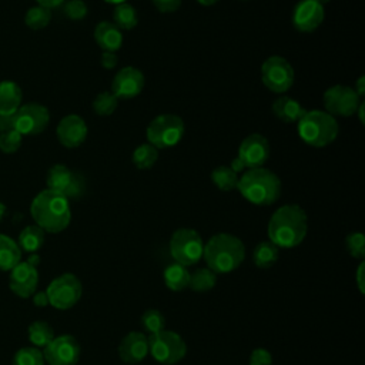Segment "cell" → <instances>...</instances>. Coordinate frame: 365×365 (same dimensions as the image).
I'll list each match as a JSON object with an SVG mask.
<instances>
[{"instance_id":"cell-45","label":"cell","mask_w":365,"mask_h":365,"mask_svg":"<svg viewBox=\"0 0 365 365\" xmlns=\"http://www.w3.org/2000/svg\"><path fill=\"white\" fill-rule=\"evenodd\" d=\"M36 1H37L38 6L51 10V9H56V7L61 6V4H64L66 0H36Z\"/></svg>"},{"instance_id":"cell-40","label":"cell","mask_w":365,"mask_h":365,"mask_svg":"<svg viewBox=\"0 0 365 365\" xmlns=\"http://www.w3.org/2000/svg\"><path fill=\"white\" fill-rule=\"evenodd\" d=\"M250 365H272V355L265 348H255L250 354Z\"/></svg>"},{"instance_id":"cell-35","label":"cell","mask_w":365,"mask_h":365,"mask_svg":"<svg viewBox=\"0 0 365 365\" xmlns=\"http://www.w3.org/2000/svg\"><path fill=\"white\" fill-rule=\"evenodd\" d=\"M11 365H44L43 352L36 346L20 348L14 354Z\"/></svg>"},{"instance_id":"cell-21","label":"cell","mask_w":365,"mask_h":365,"mask_svg":"<svg viewBox=\"0 0 365 365\" xmlns=\"http://www.w3.org/2000/svg\"><path fill=\"white\" fill-rule=\"evenodd\" d=\"M94 40L103 51H113L123 46V31L113 21H100L94 29Z\"/></svg>"},{"instance_id":"cell-13","label":"cell","mask_w":365,"mask_h":365,"mask_svg":"<svg viewBox=\"0 0 365 365\" xmlns=\"http://www.w3.org/2000/svg\"><path fill=\"white\" fill-rule=\"evenodd\" d=\"M47 188L66 198H77L84 192V178L64 164H54L46 177Z\"/></svg>"},{"instance_id":"cell-41","label":"cell","mask_w":365,"mask_h":365,"mask_svg":"<svg viewBox=\"0 0 365 365\" xmlns=\"http://www.w3.org/2000/svg\"><path fill=\"white\" fill-rule=\"evenodd\" d=\"M154 7L161 13H173L180 9L181 0H151Z\"/></svg>"},{"instance_id":"cell-10","label":"cell","mask_w":365,"mask_h":365,"mask_svg":"<svg viewBox=\"0 0 365 365\" xmlns=\"http://www.w3.org/2000/svg\"><path fill=\"white\" fill-rule=\"evenodd\" d=\"M295 80L291 63L281 56L268 57L261 66V81L272 93H287Z\"/></svg>"},{"instance_id":"cell-49","label":"cell","mask_w":365,"mask_h":365,"mask_svg":"<svg viewBox=\"0 0 365 365\" xmlns=\"http://www.w3.org/2000/svg\"><path fill=\"white\" fill-rule=\"evenodd\" d=\"M40 261H41V258H40V255H38L37 252L29 254V258L26 259V262H27V264H30V265H31V267H34V268H37V267H38Z\"/></svg>"},{"instance_id":"cell-2","label":"cell","mask_w":365,"mask_h":365,"mask_svg":"<svg viewBox=\"0 0 365 365\" xmlns=\"http://www.w3.org/2000/svg\"><path fill=\"white\" fill-rule=\"evenodd\" d=\"M30 214L37 227L51 234L64 231L71 221L68 198L48 188L40 191L33 198Z\"/></svg>"},{"instance_id":"cell-3","label":"cell","mask_w":365,"mask_h":365,"mask_svg":"<svg viewBox=\"0 0 365 365\" xmlns=\"http://www.w3.org/2000/svg\"><path fill=\"white\" fill-rule=\"evenodd\" d=\"M202 258L207 262V268L215 274H228L244 262L245 247L238 237L218 232L204 244Z\"/></svg>"},{"instance_id":"cell-14","label":"cell","mask_w":365,"mask_h":365,"mask_svg":"<svg viewBox=\"0 0 365 365\" xmlns=\"http://www.w3.org/2000/svg\"><path fill=\"white\" fill-rule=\"evenodd\" d=\"M41 352L48 365H77L81 349L73 335H60L54 336Z\"/></svg>"},{"instance_id":"cell-54","label":"cell","mask_w":365,"mask_h":365,"mask_svg":"<svg viewBox=\"0 0 365 365\" xmlns=\"http://www.w3.org/2000/svg\"><path fill=\"white\" fill-rule=\"evenodd\" d=\"M315 1H318L319 4H322V6H324V4H327V3H328V1H331V0H315Z\"/></svg>"},{"instance_id":"cell-31","label":"cell","mask_w":365,"mask_h":365,"mask_svg":"<svg viewBox=\"0 0 365 365\" xmlns=\"http://www.w3.org/2000/svg\"><path fill=\"white\" fill-rule=\"evenodd\" d=\"M217 274L210 268H198L192 274H190L188 288L197 292H205L215 287Z\"/></svg>"},{"instance_id":"cell-27","label":"cell","mask_w":365,"mask_h":365,"mask_svg":"<svg viewBox=\"0 0 365 365\" xmlns=\"http://www.w3.org/2000/svg\"><path fill=\"white\" fill-rule=\"evenodd\" d=\"M279 248L275 247L271 241H261L255 245L252 251V261L258 268L272 267L279 257Z\"/></svg>"},{"instance_id":"cell-4","label":"cell","mask_w":365,"mask_h":365,"mask_svg":"<svg viewBox=\"0 0 365 365\" xmlns=\"http://www.w3.org/2000/svg\"><path fill=\"white\" fill-rule=\"evenodd\" d=\"M237 190L248 202L265 207L279 198L282 184L275 173L264 167H257L248 168L240 177Z\"/></svg>"},{"instance_id":"cell-16","label":"cell","mask_w":365,"mask_h":365,"mask_svg":"<svg viewBox=\"0 0 365 365\" xmlns=\"http://www.w3.org/2000/svg\"><path fill=\"white\" fill-rule=\"evenodd\" d=\"M269 143L262 134L254 133L247 135L238 147L237 157L244 163L245 168L262 167L269 157Z\"/></svg>"},{"instance_id":"cell-5","label":"cell","mask_w":365,"mask_h":365,"mask_svg":"<svg viewBox=\"0 0 365 365\" xmlns=\"http://www.w3.org/2000/svg\"><path fill=\"white\" fill-rule=\"evenodd\" d=\"M299 138L311 147H327L335 141L339 125L325 110H307L297 123Z\"/></svg>"},{"instance_id":"cell-11","label":"cell","mask_w":365,"mask_h":365,"mask_svg":"<svg viewBox=\"0 0 365 365\" xmlns=\"http://www.w3.org/2000/svg\"><path fill=\"white\" fill-rule=\"evenodd\" d=\"M322 101L325 111L332 117H349L355 114L356 108L362 103V98L358 97L352 87L345 84H335L325 90Z\"/></svg>"},{"instance_id":"cell-7","label":"cell","mask_w":365,"mask_h":365,"mask_svg":"<svg viewBox=\"0 0 365 365\" xmlns=\"http://www.w3.org/2000/svg\"><path fill=\"white\" fill-rule=\"evenodd\" d=\"M170 254L173 259L182 265L190 267L202 258L204 241L201 235L192 228H178L170 238Z\"/></svg>"},{"instance_id":"cell-46","label":"cell","mask_w":365,"mask_h":365,"mask_svg":"<svg viewBox=\"0 0 365 365\" xmlns=\"http://www.w3.org/2000/svg\"><path fill=\"white\" fill-rule=\"evenodd\" d=\"M352 88L355 90V93L358 94V97L362 98L364 94H365V77L361 76V77L356 80V83H355V86H354Z\"/></svg>"},{"instance_id":"cell-28","label":"cell","mask_w":365,"mask_h":365,"mask_svg":"<svg viewBox=\"0 0 365 365\" xmlns=\"http://www.w3.org/2000/svg\"><path fill=\"white\" fill-rule=\"evenodd\" d=\"M29 341L36 348H44L54 338V331L46 321H34L27 328Z\"/></svg>"},{"instance_id":"cell-36","label":"cell","mask_w":365,"mask_h":365,"mask_svg":"<svg viewBox=\"0 0 365 365\" xmlns=\"http://www.w3.org/2000/svg\"><path fill=\"white\" fill-rule=\"evenodd\" d=\"M118 98L111 91H101L93 100V110L98 115H110L115 111Z\"/></svg>"},{"instance_id":"cell-19","label":"cell","mask_w":365,"mask_h":365,"mask_svg":"<svg viewBox=\"0 0 365 365\" xmlns=\"http://www.w3.org/2000/svg\"><path fill=\"white\" fill-rule=\"evenodd\" d=\"M38 284V271L37 268L31 267L30 264L19 262L9 275V287L14 295L19 298H29L31 297Z\"/></svg>"},{"instance_id":"cell-22","label":"cell","mask_w":365,"mask_h":365,"mask_svg":"<svg viewBox=\"0 0 365 365\" xmlns=\"http://www.w3.org/2000/svg\"><path fill=\"white\" fill-rule=\"evenodd\" d=\"M271 110L274 115L282 123H298L307 111L299 101L289 96H281L272 101Z\"/></svg>"},{"instance_id":"cell-29","label":"cell","mask_w":365,"mask_h":365,"mask_svg":"<svg viewBox=\"0 0 365 365\" xmlns=\"http://www.w3.org/2000/svg\"><path fill=\"white\" fill-rule=\"evenodd\" d=\"M113 23L120 30H131L138 23V16L135 9L130 3L117 4L113 10Z\"/></svg>"},{"instance_id":"cell-33","label":"cell","mask_w":365,"mask_h":365,"mask_svg":"<svg viewBox=\"0 0 365 365\" xmlns=\"http://www.w3.org/2000/svg\"><path fill=\"white\" fill-rule=\"evenodd\" d=\"M50 20H51V10L41 6H34L29 9L24 16V23L31 30H41L47 27Z\"/></svg>"},{"instance_id":"cell-17","label":"cell","mask_w":365,"mask_h":365,"mask_svg":"<svg viewBox=\"0 0 365 365\" xmlns=\"http://www.w3.org/2000/svg\"><path fill=\"white\" fill-rule=\"evenodd\" d=\"M324 6L315 0H299L292 10V26L301 33L315 31L324 21Z\"/></svg>"},{"instance_id":"cell-53","label":"cell","mask_w":365,"mask_h":365,"mask_svg":"<svg viewBox=\"0 0 365 365\" xmlns=\"http://www.w3.org/2000/svg\"><path fill=\"white\" fill-rule=\"evenodd\" d=\"M106 3H108V4H114V6H117V4H121V3H125L127 0H104Z\"/></svg>"},{"instance_id":"cell-42","label":"cell","mask_w":365,"mask_h":365,"mask_svg":"<svg viewBox=\"0 0 365 365\" xmlns=\"http://www.w3.org/2000/svg\"><path fill=\"white\" fill-rule=\"evenodd\" d=\"M100 63H101V66H103L104 68L111 70V68H114V67L117 66L118 57H117V54L113 53V51H103L101 56H100Z\"/></svg>"},{"instance_id":"cell-30","label":"cell","mask_w":365,"mask_h":365,"mask_svg":"<svg viewBox=\"0 0 365 365\" xmlns=\"http://www.w3.org/2000/svg\"><path fill=\"white\" fill-rule=\"evenodd\" d=\"M238 174H235L228 165H218L211 173L212 184L221 191H232L238 184Z\"/></svg>"},{"instance_id":"cell-26","label":"cell","mask_w":365,"mask_h":365,"mask_svg":"<svg viewBox=\"0 0 365 365\" xmlns=\"http://www.w3.org/2000/svg\"><path fill=\"white\" fill-rule=\"evenodd\" d=\"M44 231L37 225H27L21 230L19 234L17 245L21 251H26L29 254H33L38 251L44 244Z\"/></svg>"},{"instance_id":"cell-44","label":"cell","mask_w":365,"mask_h":365,"mask_svg":"<svg viewBox=\"0 0 365 365\" xmlns=\"http://www.w3.org/2000/svg\"><path fill=\"white\" fill-rule=\"evenodd\" d=\"M33 304L38 308H44L48 305V298H47V294L46 291H40V292H34L33 295Z\"/></svg>"},{"instance_id":"cell-51","label":"cell","mask_w":365,"mask_h":365,"mask_svg":"<svg viewBox=\"0 0 365 365\" xmlns=\"http://www.w3.org/2000/svg\"><path fill=\"white\" fill-rule=\"evenodd\" d=\"M201 6H212V4H215L217 1H220V0H197Z\"/></svg>"},{"instance_id":"cell-9","label":"cell","mask_w":365,"mask_h":365,"mask_svg":"<svg viewBox=\"0 0 365 365\" xmlns=\"http://www.w3.org/2000/svg\"><path fill=\"white\" fill-rule=\"evenodd\" d=\"M46 294L48 298V305L56 309L66 311L73 308L80 301L83 285L74 274L64 272L48 284Z\"/></svg>"},{"instance_id":"cell-12","label":"cell","mask_w":365,"mask_h":365,"mask_svg":"<svg viewBox=\"0 0 365 365\" xmlns=\"http://www.w3.org/2000/svg\"><path fill=\"white\" fill-rule=\"evenodd\" d=\"M50 121L48 108L38 103L20 106L13 115L14 130L21 135H36L46 130Z\"/></svg>"},{"instance_id":"cell-37","label":"cell","mask_w":365,"mask_h":365,"mask_svg":"<svg viewBox=\"0 0 365 365\" xmlns=\"http://www.w3.org/2000/svg\"><path fill=\"white\" fill-rule=\"evenodd\" d=\"M345 245L351 257L356 259H364L365 257V237L362 232H351L345 238Z\"/></svg>"},{"instance_id":"cell-39","label":"cell","mask_w":365,"mask_h":365,"mask_svg":"<svg viewBox=\"0 0 365 365\" xmlns=\"http://www.w3.org/2000/svg\"><path fill=\"white\" fill-rule=\"evenodd\" d=\"M63 11L70 20L78 21L87 16L88 7L83 0H68V1H64Z\"/></svg>"},{"instance_id":"cell-52","label":"cell","mask_w":365,"mask_h":365,"mask_svg":"<svg viewBox=\"0 0 365 365\" xmlns=\"http://www.w3.org/2000/svg\"><path fill=\"white\" fill-rule=\"evenodd\" d=\"M6 211H7V208H6V205L3 204V202H0V221L3 220V217H4V214H6Z\"/></svg>"},{"instance_id":"cell-1","label":"cell","mask_w":365,"mask_h":365,"mask_svg":"<svg viewBox=\"0 0 365 365\" xmlns=\"http://www.w3.org/2000/svg\"><path fill=\"white\" fill-rule=\"evenodd\" d=\"M267 232L275 247L294 248L307 237L308 217L299 205L285 204L271 215Z\"/></svg>"},{"instance_id":"cell-48","label":"cell","mask_w":365,"mask_h":365,"mask_svg":"<svg viewBox=\"0 0 365 365\" xmlns=\"http://www.w3.org/2000/svg\"><path fill=\"white\" fill-rule=\"evenodd\" d=\"M356 285L359 291L364 294V262H361L356 269Z\"/></svg>"},{"instance_id":"cell-24","label":"cell","mask_w":365,"mask_h":365,"mask_svg":"<svg viewBox=\"0 0 365 365\" xmlns=\"http://www.w3.org/2000/svg\"><path fill=\"white\" fill-rule=\"evenodd\" d=\"M21 261V250L9 235L0 234V271H11Z\"/></svg>"},{"instance_id":"cell-32","label":"cell","mask_w":365,"mask_h":365,"mask_svg":"<svg viewBox=\"0 0 365 365\" xmlns=\"http://www.w3.org/2000/svg\"><path fill=\"white\" fill-rule=\"evenodd\" d=\"M133 164L138 168V170H148L151 168L157 160H158V150L148 144V143H144V144H140L134 151H133Z\"/></svg>"},{"instance_id":"cell-38","label":"cell","mask_w":365,"mask_h":365,"mask_svg":"<svg viewBox=\"0 0 365 365\" xmlns=\"http://www.w3.org/2000/svg\"><path fill=\"white\" fill-rule=\"evenodd\" d=\"M21 141H23V135L19 131H16L14 128L9 130L0 134V150L4 154H13L20 148Z\"/></svg>"},{"instance_id":"cell-34","label":"cell","mask_w":365,"mask_h":365,"mask_svg":"<svg viewBox=\"0 0 365 365\" xmlns=\"http://www.w3.org/2000/svg\"><path fill=\"white\" fill-rule=\"evenodd\" d=\"M141 327L148 335L157 334L165 329V318L158 309L150 308L141 315Z\"/></svg>"},{"instance_id":"cell-23","label":"cell","mask_w":365,"mask_h":365,"mask_svg":"<svg viewBox=\"0 0 365 365\" xmlns=\"http://www.w3.org/2000/svg\"><path fill=\"white\" fill-rule=\"evenodd\" d=\"M21 88L17 83L0 81V114H14L21 104Z\"/></svg>"},{"instance_id":"cell-43","label":"cell","mask_w":365,"mask_h":365,"mask_svg":"<svg viewBox=\"0 0 365 365\" xmlns=\"http://www.w3.org/2000/svg\"><path fill=\"white\" fill-rule=\"evenodd\" d=\"M13 115L14 114H10V115L0 114V134L14 128V125H13Z\"/></svg>"},{"instance_id":"cell-15","label":"cell","mask_w":365,"mask_h":365,"mask_svg":"<svg viewBox=\"0 0 365 365\" xmlns=\"http://www.w3.org/2000/svg\"><path fill=\"white\" fill-rule=\"evenodd\" d=\"M145 84L141 70L133 66L123 67L111 80V93L120 100H130L137 97Z\"/></svg>"},{"instance_id":"cell-18","label":"cell","mask_w":365,"mask_h":365,"mask_svg":"<svg viewBox=\"0 0 365 365\" xmlns=\"http://www.w3.org/2000/svg\"><path fill=\"white\" fill-rule=\"evenodd\" d=\"M87 124L83 117L77 114H68L63 117L56 128V135L61 145L67 148H76L81 145L87 138Z\"/></svg>"},{"instance_id":"cell-50","label":"cell","mask_w":365,"mask_h":365,"mask_svg":"<svg viewBox=\"0 0 365 365\" xmlns=\"http://www.w3.org/2000/svg\"><path fill=\"white\" fill-rule=\"evenodd\" d=\"M364 108H365V103L362 101V103L359 104V107L356 108V111H355V113H358V118H359L361 124H364Z\"/></svg>"},{"instance_id":"cell-47","label":"cell","mask_w":365,"mask_h":365,"mask_svg":"<svg viewBox=\"0 0 365 365\" xmlns=\"http://www.w3.org/2000/svg\"><path fill=\"white\" fill-rule=\"evenodd\" d=\"M235 174H240V173H242L244 170H245V165H244V163L238 158V157H235L232 161H231V164L228 165Z\"/></svg>"},{"instance_id":"cell-6","label":"cell","mask_w":365,"mask_h":365,"mask_svg":"<svg viewBox=\"0 0 365 365\" xmlns=\"http://www.w3.org/2000/svg\"><path fill=\"white\" fill-rule=\"evenodd\" d=\"M185 131L184 121L177 114H160L154 117L145 130L147 143L157 150L177 145Z\"/></svg>"},{"instance_id":"cell-20","label":"cell","mask_w":365,"mask_h":365,"mask_svg":"<svg viewBox=\"0 0 365 365\" xmlns=\"http://www.w3.org/2000/svg\"><path fill=\"white\" fill-rule=\"evenodd\" d=\"M148 355V338L144 332H128L118 345V356L123 362L135 365Z\"/></svg>"},{"instance_id":"cell-25","label":"cell","mask_w":365,"mask_h":365,"mask_svg":"<svg viewBox=\"0 0 365 365\" xmlns=\"http://www.w3.org/2000/svg\"><path fill=\"white\" fill-rule=\"evenodd\" d=\"M190 274L191 272H188L187 267L173 262L164 269V284L171 291H175V292L182 291V289L188 288Z\"/></svg>"},{"instance_id":"cell-8","label":"cell","mask_w":365,"mask_h":365,"mask_svg":"<svg viewBox=\"0 0 365 365\" xmlns=\"http://www.w3.org/2000/svg\"><path fill=\"white\" fill-rule=\"evenodd\" d=\"M148 338V354L161 365H175L187 354L184 339L174 331L163 329Z\"/></svg>"}]
</instances>
